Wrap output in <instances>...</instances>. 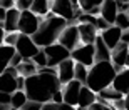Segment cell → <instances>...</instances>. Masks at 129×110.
Wrapping results in <instances>:
<instances>
[{
  "label": "cell",
  "instance_id": "6da1fadb",
  "mask_svg": "<svg viewBox=\"0 0 129 110\" xmlns=\"http://www.w3.org/2000/svg\"><path fill=\"white\" fill-rule=\"evenodd\" d=\"M62 83L57 77V68H40L39 73L29 77L25 80V93L29 100H35L40 103L52 102V97L55 92L62 90Z\"/></svg>",
  "mask_w": 129,
  "mask_h": 110
},
{
  "label": "cell",
  "instance_id": "7a4b0ae2",
  "mask_svg": "<svg viewBox=\"0 0 129 110\" xmlns=\"http://www.w3.org/2000/svg\"><path fill=\"white\" fill-rule=\"evenodd\" d=\"M67 20L62 19V17H57L54 15L52 12L42 20V24L39 27L37 34L32 35L34 42L37 43L40 48L50 47L54 43H59V38L62 35V32L67 29Z\"/></svg>",
  "mask_w": 129,
  "mask_h": 110
},
{
  "label": "cell",
  "instance_id": "3957f363",
  "mask_svg": "<svg viewBox=\"0 0 129 110\" xmlns=\"http://www.w3.org/2000/svg\"><path fill=\"white\" fill-rule=\"evenodd\" d=\"M119 70L114 67V63L111 62H96L89 68V78H87V87L94 90L96 93L107 88V87H112L116 77H117Z\"/></svg>",
  "mask_w": 129,
  "mask_h": 110
},
{
  "label": "cell",
  "instance_id": "277c9868",
  "mask_svg": "<svg viewBox=\"0 0 129 110\" xmlns=\"http://www.w3.org/2000/svg\"><path fill=\"white\" fill-rule=\"evenodd\" d=\"M52 14L57 15V17L66 19L69 25H76V22H77V25H79V17H81L84 12L77 10L71 0H55L52 4Z\"/></svg>",
  "mask_w": 129,
  "mask_h": 110
},
{
  "label": "cell",
  "instance_id": "5b68a950",
  "mask_svg": "<svg viewBox=\"0 0 129 110\" xmlns=\"http://www.w3.org/2000/svg\"><path fill=\"white\" fill-rule=\"evenodd\" d=\"M44 50L49 57V67L50 68H57L64 60L72 58V52L69 48H66L64 45H60V43H54L50 47H45Z\"/></svg>",
  "mask_w": 129,
  "mask_h": 110
},
{
  "label": "cell",
  "instance_id": "8992f818",
  "mask_svg": "<svg viewBox=\"0 0 129 110\" xmlns=\"http://www.w3.org/2000/svg\"><path fill=\"white\" fill-rule=\"evenodd\" d=\"M42 24V20L39 19V15H35L32 10H24L20 15V24H19V32L25 35H35L39 27Z\"/></svg>",
  "mask_w": 129,
  "mask_h": 110
},
{
  "label": "cell",
  "instance_id": "52a82bcc",
  "mask_svg": "<svg viewBox=\"0 0 129 110\" xmlns=\"http://www.w3.org/2000/svg\"><path fill=\"white\" fill-rule=\"evenodd\" d=\"M15 48H17V53H20L24 57V60H32L40 52V47L34 42V38L30 35H25V34H20Z\"/></svg>",
  "mask_w": 129,
  "mask_h": 110
},
{
  "label": "cell",
  "instance_id": "ba28073f",
  "mask_svg": "<svg viewBox=\"0 0 129 110\" xmlns=\"http://www.w3.org/2000/svg\"><path fill=\"white\" fill-rule=\"evenodd\" d=\"M72 58L76 60V63H82V65L91 68L96 63V47L94 45H84L82 43L81 47L72 50Z\"/></svg>",
  "mask_w": 129,
  "mask_h": 110
},
{
  "label": "cell",
  "instance_id": "9c48e42d",
  "mask_svg": "<svg viewBox=\"0 0 129 110\" xmlns=\"http://www.w3.org/2000/svg\"><path fill=\"white\" fill-rule=\"evenodd\" d=\"M59 43L64 45L66 48L69 50H76L77 47H81L82 42H81V34H79V27L77 25H67V29L62 32L60 38H59Z\"/></svg>",
  "mask_w": 129,
  "mask_h": 110
},
{
  "label": "cell",
  "instance_id": "30bf717a",
  "mask_svg": "<svg viewBox=\"0 0 129 110\" xmlns=\"http://www.w3.org/2000/svg\"><path fill=\"white\" fill-rule=\"evenodd\" d=\"M82 83L77 80H72L69 82L67 85L62 87V92H64V103L67 105H72V107H77L79 105V97H81V88H82Z\"/></svg>",
  "mask_w": 129,
  "mask_h": 110
},
{
  "label": "cell",
  "instance_id": "8fae6325",
  "mask_svg": "<svg viewBox=\"0 0 129 110\" xmlns=\"http://www.w3.org/2000/svg\"><path fill=\"white\" fill-rule=\"evenodd\" d=\"M57 77L62 85H67L69 82L76 80V60L67 58L57 67Z\"/></svg>",
  "mask_w": 129,
  "mask_h": 110
},
{
  "label": "cell",
  "instance_id": "7c38bea8",
  "mask_svg": "<svg viewBox=\"0 0 129 110\" xmlns=\"http://www.w3.org/2000/svg\"><path fill=\"white\" fill-rule=\"evenodd\" d=\"M122 35H124V32H122L119 27H116V25L109 27V29L104 30V32H101L102 40L106 42V45H107L111 50H114V48L122 42Z\"/></svg>",
  "mask_w": 129,
  "mask_h": 110
},
{
  "label": "cell",
  "instance_id": "4fadbf2b",
  "mask_svg": "<svg viewBox=\"0 0 129 110\" xmlns=\"http://www.w3.org/2000/svg\"><path fill=\"white\" fill-rule=\"evenodd\" d=\"M20 15H22V12H20L17 7H15V9L7 10V19H5V22H2V24H0V29H4L7 34H14V32H19Z\"/></svg>",
  "mask_w": 129,
  "mask_h": 110
},
{
  "label": "cell",
  "instance_id": "5bb4252c",
  "mask_svg": "<svg viewBox=\"0 0 129 110\" xmlns=\"http://www.w3.org/2000/svg\"><path fill=\"white\" fill-rule=\"evenodd\" d=\"M127 55H129V45L124 42H121L117 47L112 50V58H111V62L114 63V67L117 70H124L126 68V62H127Z\"/></svg>",
  "mask_w": 129,
  "mask_h": 110
},
{
  "label": "cell",
  "instance_id": "9a60e30c",
  "mask_svg": "<svg viewBox=\"0 0 129 110\" xmlns=\"http://www.w3.org/2000/svg\"><path fill=\"white\" fill-rule=\"evenodd\" d=\"M19 77L10 73L9 70H4L2 75H0V92H5V93H12L14 95L15 92L19 90Z\"/></svg>",
  "mask_w": 129,
  "mask_h": 110
},
{
  "label": "cell",
  "instance_id": "2e32d148",
  "mask_svg": "<svg viewBox=\"0 0 129 110\" xmlns=\"http://www.w3.org/2000/svg\"><path fill=\"white\" fill-rule=\"evenodd\" d=\"M79 34H81V42L84 45H94L99 37V30L96 25L91 24H79Z\"/></svg>",
  "mask_w": 129,
  "mask_h": 110
},
{
  "label": "cell",
  "instance_id": "e0dca14e",
  "mask_svg": "<svg viewBox=\"0 0 129 110\" xmlns=\"http://www.w3.org/2000/svg\"><path fill=\"white\" fill-rule=\"evenodd\" d=\"M119 15L117 9V0H104V4L101 7V17L107 20L111 25H116V19Z\"/></svg>",
  "mask_w": 129,
  "mask_h": 110
},
{
  "label": "cell",
  "instance_id": "ac0fdd59",
  "mask_svg": "<svg viewBox=\"0 0 129 110\" xmlns=\"http://www.w3.org/2000/svg\"><path fill=\"white\" fill-rule=\"evenodd\" d=\"M94 47H96V62H109L111 58H112V50H111L106 42L102 40V37H97L96 43H94Z\"/></svg>",
  "mask_w": 129,
  "mask_h": 110
},
{
  "label": "cell",
  "instance_id": "d6986e66",
  "mask_svg": "<svg viewBox=\"0 0 129 110\" xmlns=\"http://www.w3.org/2000/svg\"><path fill=\"white\" fill-rule=\"evenodd\" d=\"M112 87H114L117 92H121L124 97L129 93V68L127 67L117 73V77H116V80H114V83H112Z\"/></svg>",
  "mask_w": 129,
  "mask_h": 110
},
{
  "label": "cell",
  "instance_id": "ffe728a7",
  "mask_svg": "<svg viewBox=\"0 0 129 110\" xmlns=\"http://www.w3.org/2000/svg\"><path fill=\"white\" fill-rule=\"evenodd\" d=\"M96 102H97V93L94 90H91L87 85H84L81 88V97H79V105H77V107H86V108H91Z\"/></svg>",
  "mask_w": 129,
  "mask_h": 110
},
{
  "label": "cell",
  "instance_id": "44dd1931",
  "mask_svg": "<svg viewBox=\"0 0 129 110\" xmlns=\"http://www.w3.org/2000/svg\"><path fill=\"white\" fill-rule=\"evenodd\" d=\"M15 53H17V48L12 47V45H0V60H2V70H5L7 67H10V63L14 60Z\"/></svg>",
  "mask_w": 129,
  "mask_h": 110
},
{
  "label": "cell",
  "instance_id": "7402d4cb",
  "mask_svg": "<svg viewBox=\"0 0 129 110\" xmlns=\"http://www.w3.org/2000/svg\"><path fill=\"white\" fill-rule=\"evenodd\" d=\"M122 98H124V95L121 92H117L114 87H107L101 93H97V100H106V102H111V103H114L117 100H122Z\"/></svg>",
  "mask_w": 129,
  "mask_h": 110
},
{
  "label": "cell",
  "instance_id": "603a6c76",
  "mask_svg": "<svg viewBox=\"0 0 129 110\" xmlns=\"http://www.w3.org/2000/svg\"><path fill=\"white\" fill-rule=\"evenodd\" d=\"M17 70H19V73L22 77H25V78H29V77L39 73V67L35 65V62H34V60H24V62L17 67Z\"/></svg>",
  "mask_w": 129,
  "mask_h": 110
},
{
  "label": "cell",
  "instance_id": "cb8c5ba5",
  "mask_svg": "<svg viewBox=\"0 0 129 110\" xmlns=\"http://www.w3.org/2000/svg\"><path fill=\"white\" fill-rule=\"evenodd\" d=\"M35 15H45L47 17L50 12H52V4L49 2V0H35L32 5V9H30Z\"/></svg>",
  "mask_w": 129,
  "mask_h": 110
},
{
  "label": "cell",
  "instance_id": "d4e9b609",
  "mask_svg": "<svg viewBox=\"0 0 129 110\" xmlns=\"http://www.w3.org/2000/svg\"><path fill=\"white\" fill-rule=\"evenodd\" d=\"M29 102V97H27V93H25V90H17L14 93V97H12V108H20L22 110V107L25 105Z\"/></svg>",
  "mask_w": 129,
  "mask_h": 110
},
{
  "label": "cell",
  "instance_id": "484cf974",
  "mask_svg": "<svg viewBox=\"0 0 129 110\" xmlns=\"http://www.w3.org/2000/svg\"><path fill=\"white\" fill-rule=\"evenodd\" d=\"M87 78H89V67L76 63V80L81 82L82 85H87Z\"/></svg>",
  "mask_w": 129,
  "mask_h": 110
},
{
  "label": "cell",
  "instance_id": "4316f807",
  "mask_svg": "<svg viewBox=\"0 0 129 110\" xmlns=\"http://www.w3.org/2000/svg\"><path fill=\"white\" fill-rule=\"evenodd\" d=\"M104 0H79V5H81V10L84 14H89L91 10L97 9V7H102Z\"/></svg>",
  "mask_w": 129,
  "mask_h": 110
},
{
  "label": "cell",
  "instance_id": "83f0119b",
  "mask_svg": "<svg viewBox=\"0 0 129 110\" xmlns=\"http://www.w3.org/2000/svg\"><path fill=\"white\" fill-rule=\"evenodd\" d=\"M32 60L35 62V65L39 67V70H40V68L49 67V57H47V53H45V50H44V48H40V52H39L37 55L32 58Z\"/></svg>",
  "mask_w": 129,
  "mask_h": 110
},
{
  "label": "cell",
  "instance_id": "f1b7e54d",
  "mask_svg": "<svg viewBox=\"0 0 129 110\" xmlns=\"http://www.w3.org/2000/svg\"><path fill=\"white\" fill-rule=\"evenodd\" d=\"M116 27H119L122 32L129 30V15L127 14H119L116 19Z\"/></svg>",
  "mask_w": 129,
  "mask_h": 110
},
{
  "label": "cell",
  "instance_id": "f546056e",
  "mask_svg": "<svg viewBox=\"0 0 129 110\" xmlns=\"http://www.w3.org/2000/svg\"><path fill=\"white\" fill-rule=\"evenodd\" d=\"M89 110H116L114 107H112V103L111 102H106V100H97L94 105L91 107Z\"/></svg>",
  "mask_w": 129,
  "mask_h": 110
},
{
  "label": "cell",
  "instance_id": "4dcf8cb0",
  "mask_svg": "<svg viewBox=\"0 0 129 110\" xmlns=\"http://www.w3.org/2000/svg\"><path fill=\"white\" fill-rule=\"evenodd\" d=\"M97 20H99V17H94L91 14H82L79 17V24H91V25H96L97 27Z\"/></svg>",
  "mask_w": 129,
  "mask_h": 110
},
{
  "label": "cell",
  "instance_id": "1f68e13d",
  "mask_svg": "<svg viewBox=\"0 0 129 110\" xmlns=\"http://www.w3.org/2000/svg\"><path fill=\"white\" fill-rule=\"evenodd\" d=\"M19 37H20V32L7 34V35H5L4 43H5V45H12V47H15V45H17V42H19ZM4 43H2V45H4Z\"/></svg>",
  "mask_w": 129,
  "mask_h": 110
},
{
  "label": "cell",
  "instance_id": "d6a6232c",
  "mask_svg": "<svg viewBox=\"0 0 129 110\" xmlns=\"http://www.w3.org/2000/svg\"><path fill=\"white\" fill-rule=\"evenodd\" d=\"M35 0H15V7L20 10V12H24V10H30L32 9V5Z\"/></svg>",
  "mask_w": 129,
  "mask_h": 110
},
{
  "label": "cell",
  "instance_id": "836d02e7",
  "mask_svg": "<svg viewBox=\"0 0 129 110\" xmlns=\"http://www.w3.org/2000/svg\"><path fill=\"white\" fill-rule=\"evenodd\" d=\"M42 107H44V103H40V102L29 100L24 107H22V110H42Z\"/></svg>",
  "mask_w": 129,
  "mask_h": 110
},
{
  "label": "cell",
  "instance_id": "e575fe53",
  "mask_svg": "<svg viewBox=\"0 0 129 110\" xmlns=\"http://www.w3.org/2000/svg\"><path fill=\"white\" fill-rule=\"evenodd\" d=\"M12 93H5V92H0V105H10L12 103Z\"/></svg>",
  "mask_w": 129,
  "mask_h": 110
},
{
  "label": "cell",
  "instance_id": "d590c367",
  "mask_svg": "<svg viewBox=\"0 0 129 110\" xmlns=\"http://www.w3.org/2000/svg\"><path fill=\"white\" fill-rule=\"evenodd\" d=\"M109 27H112V25H111L107 20H104L102 17H99V20H97V30H99V32H104V30H107Z\"/></svg>",
  "mask_w": 129,
  "mask_h": 110
},
{
  "label": "cell",
  "instance_id": "8d00e7d4",
  "mask_svg": "<svg viewBox=\"0 0 129 110\" xmlns=\"http://www.w3.org/2000/svg\"><path fill=\"white\" fill-rule=\"evenodd\" d=\"M0 7L5 10L15 9V0H0Z\"/></svg>",
  "mask_w": 129,
  "mask_h": 110
},
{
  "label": "cell",
  "instance_id": "74e56055",
  "mask_svg": "<svg viewBox=\"0 0 129 110\" xmlns=\"http://www.w3.org/2000/svg\"><path fill=\"white\" fill-rule=\"evenodd\" d=\"M62 103H55V102H49V103H44L42 110H60Z\"/></svg>",
  "mask_w": 129,
  "mask_h": 110
},
{
  "label": "cell",
  "instance_id": "f35d334b",
  "mask_svg": "<svg viewBox=\"0 0 129 110\" xmlns=\"http://www.w3.org/2000/svg\"><path fill=\"white\" fill-rule=\"evenodd\" d=\"M52 102H55V103H64V92L62 90L55 92L54 97H52Z\"/></svg>",
  "mask_w": 129,
  "mask_h": 110
},
{
  "label": "cell",
  "instance_id": "ab89813d",
  "mask_svg": "<svg viewBox=\"0 0 129 110\" xmlns=\"http://www.w3.org/2000/svg\"><path fill=\"white\" fill-rule=\"evenodd\" d=\"M5 19H7V10L0 7V24H2V22H5Z\"/></svg>",
  "mask_w": 129,
  "mask_h": 110
},
{
  "label": "cell",
  "instance_id": "60d3db41",
  "mask_svg": "<svg viewBox=\"0 0 129 110\" xmlns=\"http://www.w3.org/2000/svg\"><path fill=\"white\" fill-rule=\"evenodd\" d=\"M77 107H72V105H67V103H62L60 105V110H76Z\"/></svg>",
  "mask_w": 129,
  "mask_h": 110
},
{
  "label": "cell",
  "instance_id": "b9f144b4",
  "mask_svg": "<svg viewBox=\"0 0 129 110\" xmlns=\"http://www.w3.org/2000/svg\"><path fill=\"white\" fill-rule=\"evenodd\" d=\"M122 42L129 45V30H126V32H124V35H122Z\"/></svg>",
  "mask_w": 129,
  "mask_h": 110
},
{
  "label": "cell",
  "instance_id": "7bdbcfd3",
  "mask_svg": "<svg viewBox=\"0 0 129 110\" xmlns=\"http://www.w3.org/2000/svg\"><path fill=\"white\" fill-rule=\"evenodd\" d=\"M124 103H126V110H129V93L124 97Z\"/></svg>",
  "mask_w": 129,
  "mask_h": 110
},
{
  "label": "cell",
  "instance_id": "ee69618b",
  "mask_svg": "<svg viewBox=\"0 0 129 110\" xmlns=\"http://www.w3.org/2000/svg\"><path fill=\"white\" fill-rule=\"evenodd\" d=\"M0 110H12V105H0Z\"/></svg>",
  "mask_w": 129,
  "mask_h": 110
},
{
  "label": "cell",
  "instance_id": "f6af8a7d",
  "mask_svg": "<svg viewBox=\"0 0 129 110\" xmlns=\"http://www.w3.org/2000/svg\"><path fill=\"white\" fill-rule=\"evenodd\" d=\"M76 110H89V108H86V107H77Z\"/></svg>",
  "mask_w": 129,
  "mask_h": 110
},
{
  "label": "cell",
  "instance_id": "bcb514c9",
  "mask_svg": "<svg viewBox=\"0 0 129 110\" xmlns=\"http://www.w3.org/2000/svg\"><path fill=\"white\" fill-rule=\"evenodd\" d=\"M119 2H127V4H129V0H119Z\"/></svg>",
  "mask_w": 129,
  "mask_h": 110
},
{
  "label": "cell",
  "instance_id": "7dc6e473",
  "mask_svg": "<svg viewBox=\"0 0 129 110\" xmlns=\"http://www.w3.org/2000/svg\"><path fill=\"white\" fill-rule=\"evenodd\" d=\"M49 2H50V4H54V2H55V0H49Z\"/></svg>",
  "mask_w": 129,
  "mask_h": 110
},
{
  "label": "cell",
  "instance_id": "c3c4849f",
  "mask_svg": "<svg viewBox=\"0 0 129 110\" xmlns=\"http://www.w3.org/2000/svg\"><path fill=\"white\" fill-rule=\"evenodd\" d=\"M12 110H20V108H12Z\"/></svg>",
  "mask_w": 129,
  "mask_h": 110
},
{
  "label": "cell",
  "instance_id": "681fc988",
  "mask_svg": "<svg viewBox=\"0 0 129 110\" xmlns=\"http://www.w3.org/2000/svg\"><path fill=\"white\" fill-rule=\"evenodd\" d=\"M127 15H129V12H127Z\"/></svg>",
  "mask_w": 129,
  "mask_h": 110
}]
</instances>
